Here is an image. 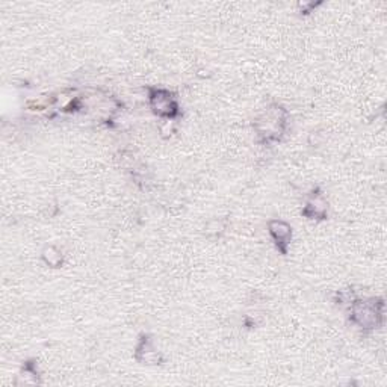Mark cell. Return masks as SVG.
<instances>
[{"mask_svg":"<svg viewBox=\"0 0 387 387\" xmlns=\"http://www.w3.org/2000/svg\"><path fill=\"white\" fill-rule=\"evenodd\" d=\"M271 233L275 236L277 240L283 242V240H288V238L291 235V229L284 222L274 221V222H271Z\"/></svg>","mask_w":387,"mask_h":387,"instance_id":"obj_1","label":"cell"}]
</instances>
